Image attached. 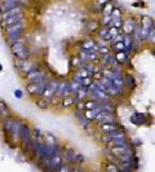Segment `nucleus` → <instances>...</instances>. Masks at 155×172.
Wrapping results in <instances>:
<instances>
[{
	"label": "nucleus",
	"instance_id": "obj_1",
	"mask_svg": "<svg viewBox=\"0 0 155 172\" xmlns=\"http://www.w3.org/2000/svg\"><path fill=\"white\" fill-rule=\"evenodd\" d=\"M151 22H153V18L150 16H141L140 17V35H141V40L146 41L147 40V36L151 31Z\"/></svg>",
	"mask_w": 155,
	"mask_h": 172
},
{
	"label": "nucleus",
	"instance_id": "obj_2",
	"mask_svg": "<svg viewBox=\"0 0 155 172\" xmlns=\"http://www.w3.org/2000/svg\"><path fill=\"white\" fill-rule=\"evenodd\" d=\"M138 25H140V19H137L133 16H129V17L123 19V26H121L120 31L124 35H132Z\"/></svg>",
	"mask_w": 155,
	"mask_h": 172
},
{
	"label": "nucleus",
	"instance_id": "obj_3",
	"mask_svg": "<svg viewBox=\"0 0 155 172\" xmlns=\"http://www.w3.org/2000/svg\"><path fill=\"white\" fill-rule=\"evenodd\" d=\"M78 56L82 58L84 62H91V63H98L99 62V56L97 52H92V51H83L79 49L78 52Z\"/></svg>",
	"mask_w": 155,
	"mask_h": 172
},
{
	"label": "nucleus",
	"instance_id": "obj_4",
	"mask_svg": "<svg viewBox=\"0 0 155 172\" xmlns=\"http://www.w3.org/2000/svg\"><path fill=\"white\" fill-rule=\"evenodd\" d=\"M79 48L83 51H92V52H97V41L96 39H93L92 36H88L83 40H80L79 43Z\"/></svg>",
	"mask_w": 155,
	"mask_h": 172
},
{
	"label": "nucleus",
	"instance_id": "obj_5",
	"mask_svg": "<svg viewBox=\"0 0 155 172\" xmlns=\"http://www.w3.org/2000/svg\"><path fill=\"white\" fill-rule=\"evenodd\" d=\"M109 151L112 154L114 158H118V157H120V155L132 151V145L128 144V145H123V146H115V148H110Z\"/></svg>",
	"mask_w": 155,
	"mask_h": 172
},
{
	"label": "nucleus",
	"instance_id": "obj_6",
	"mask_svg": "<svg viewBox=\"0 0 155 172\" xmlns=\"http://www.w3.org/2000/svg\"><path fill=\"white\" fill-rule=\"evenodd\" d=\"M120 124L116 123V122H107V123H102L98 124V131L101 133H109V132H112L115 129L120 128Z\"/></svg>",
	"mask_w": 155,
	"mask_h": 172
},
{
	"label": "nucleus",
	"instance_id": "obj_7",
	"mask_svg": "<svg viewBox=\"0 0 155 172\" xmlns=\"http://www.w3.org/2000/svg\"><path fill=\"white\" fill-rule=\"evenodd\" d=\"M107 122H116L115 120V115L111 114V113L101 111V113H98V115H97L96 119H95V123H97V124L107 123Z\"/></svg>",
	"mask_w": 155,
	"mask_h": 172
},
{
	"label": "nucleus",
	"instance_id": "obj_8",
	"mask_svg": "<svg viewBox=\"0 0 155 172\" xmlns=\"http://www.w3.org/2000/svg\"><path fill=\"white\" fill-rule=\"evenodd\" d=\"M123 43H124V52L127 54H131L134 49V45H136V41L134 39L132 38V35H124L123 38Z\"/></svg>",
	"mask_w": 155,
	"mask_h": 172
},
{
	"label": "nucleus",
	"instance_id": "obj_9",
	"mask_svg": "<svg viewBox=\"0 0 155 172\" xmlns=\"http://www.w3.org/2000/svg\"><path fill=\"white\" fill-rule=\"evenodd\" d=\"M101 111H102L101 107L97 106V107H95V109L84 110V111H83V115L85 116V119H87V120H89V122H95L96 116L98 115V113H101Z\"/></svg>",
	"mask_w": 155,
	"mask_h": 172
},
{
	"label": "nucleus",
	"instance_id": "obj_10",
	"mask_svg": "<svg viewBox=\"0 0 155 172\" xmlns=\"http://www.w3.org/2000/svg\"><path fill=\"white\" fill-rule=\"evenodd\" d=\"M128 144H131L128 140V137H121V138H112V140H110L109 142L106 144V146L110 149V148H115V146L128 145Z\"/></svg>",
	"mask_w": 155,
	"mask_h": 172
},
{
	"label": "nucleus",
	"instance_id": "obj_11",
	"mask_svg": "<svg viewBox=\"0 0 155 172\" xmlns=\"http://www.w3.org/2000/svg\"><path fill=\"white\" fill-rule=\"evenodd\" d=\"M123 80H124V87L128 88L129 91L134 89L136 85H137V83H136V80L132 74H126V75H123Z\"/></svg>",
	"mask_w": 155,
	"mask_h": 172
},
{
	"label": "nucleus",
	"instance_id": "obj_12",
	"mask_svg": "<svg viewBox=\"0 0 155 172\" xmlns=\"http://www.w3.org/2000/svg\"><path fill=\"white\" fill-rule=\"evenodd\" d=\"M131 122L136 126H141V124H145L147 122V118H146L145 114L142 113H134L133 115L131 116Z\"/></svg>",
	"mask_w": 155,
	"mask_h": 172
},
{
	"label": "nucleus",
	"instance_id": "obj_13",
	"mask_svg": "<svg viewBox=\"0 0 155 172\" xmlns=\"http://www.w3.org/2000/svg\"><path fill=\"white\" fill-rule=\"evenodd\" d=\"M74 105H75V98H74L73 95L63 97L60 101V107H62V109H69V107L74 106Z\"/></svg>",
	"mask_w": 155,
	"mask_h": 172
},
{
	"label": "nucleus",
	"instance_id": "obj_14",
	"mask_svg": "<svg viewBox=\"0 0 155 172\" xmlns=\"http://www.w3.org/2000/svg\"><path fill=\"white\" fill-rule=\"evenodd\" d=\"M96 35L98 36V39H104V40H106V41L111 40V36H110V34H109V27H106V26H99V29H98V31L96 32Z\"/></svg>",
	"mask_w": 155,
	"mask_h": 172
},
{
	"label": "nucleus",
	"instance_id": "obj_15",
	"mask_svg": "<svg viewBox=\"0 0 155 172\" xmlns=\"http://www.w3.org/2000/svg\"><path fill=\"white\" fill-rule=\"evenodd\" d=\"M114 57L116 60V62L119 63V65H126L127 62H128V58H129V54H127L126 52H115L114 53Z\"/></svg>",
	"mask_w": 155,
	"mask_h": 172
},
{
	"label": "nucleus",
	"instance_id": "obj_16",
	"mask_svg": "<svg viewBox=\"0 0 155 172\" xmlns=\"http://www.w3.org/2000/svg\"><path fill=\"white\" fill-rule=\"evenodd\" d=\"M115 7H116L115 3L112 1V0H110V1H107L106 4L101 8V14L102 16H110L112 13V10H114Z\"/></svg>",
	"mask_w": 155,
	"mask_h": 172
},
{
	"label": "nucleus",
	"instance_id": "obj_17",
	"mask_svg": "<svg viewBox=\"0 0 155 172\" xmlns=\"http://www.w3.org/2000/svg\"><path fill=\"white\" fill-rule=\"evenodd\" d=\"M85 63H87V62H84V61H83L79 56H74L70 60V66H71V69H73V70H78V69L83 67Z\"/></svg>",
	"mask_w": 155,
	"mask_h": 172
},
{
	"label": "nucleus",
	"instance_id": "obj_18",
	"mask_svg": "<svg viewBox=\"0 0 155 172\" xmlns=\"http://www.w3.org/2000/svg\"><path fill=\"white\" fill-rule=\"evenodd\" d=\"M99 26H101L99 21H97V19H91V21H88V26H87L88 34H96V32L98 31Z\"/></svg>",
	"mask_w": 155,
	"mask_h": 172
},
{
	"label": "nucleus",
	"instance_id": "obj_19",
	"mask_svg": "<svg viewBox=\"0 0 155 172\" xmlns=\"http://www.w3.org/2000/svg\"><path fill=\"white\" fill-rule=\"evenodd\" d=\"M75 115H76L78 120L80 122V124H82V126L84 127L85 129H88V128H89V124H91V122L85 119V116L83 115V111H82V110H78V109H76V111H75Z\"/></svg>",
	"mask_w": 155,
	"mask_h": 172
},
{
	"label": "nucleus",
	"instance_id": "obj_20",
	"mask_svg": "<svg viewBox=\"0 0 155 172\" xmlns=\"http://www.w3.org/2000/svg\"><path fill=\"white\" fill-rule=\"evenodd\" d=\"M97 106H98V101H96V100H92V98L84 100V110L95 109V107H97Z\"/></svg>",
	"mask_w": 155,
	"mask_h": 172
},
{
	"label": "nucleus",
	"instance_id": "obj_21",
	"mask_svg": "<svg viewBox=\"0 0 155 172\" xmlns=\"http://www.w3.org/2000/svg\"><path fill=\"white\" fill-rule=\"evenodd\" d=\"M99 21V25L101 26H106V27H110L111 26V22H112V17L111 16H102L101 14V19Z\"/></svg>",
	"mask_w": 155,
	"mask_h": 172
},
{
	"label": "nucleus",
	"instance_id": "obj_22",
	"mask_svg": "<svg viewBox=\"0 0 155 172\" xmlns=\"http://www.w3.org/2000/svg\"><path fill=\"white\" fill-rule=\"evenodd\" d=\"M97 53H98V56H105V54H109L111 53V49H110V45H106V47H98L97 48Z\"/></svg>",
	"mask_w": 155,
	"mask_h": 172
},
{
	"label": "nucleus",
	"instance_id": "obj_23",
	"mask_svg": "<svg viewBox=\"0 0 155 172\" xmlns=\"http://www.w3.org/2000/svg\"><path fill=\"white\" fill-rule=\"evenodd\" d=\"M110 16L112 17V19H115V18H123V9H121V8H119V7H115L114 10H112V13Z\"/></svg>",
	"mask_w": 155,
	"mask_h": 172
},
{
	"label": "nucleus",
	"instance_id": "obj_24",
	"mask_svg": "<svg viewBox=\"0 0 155 172\" xmlns=\"http://www.w3.org/2000/svg\"><path fill=\"white\" fill-rule=\"evenodd\" d=\"M106 172H118L119 171V167L116 163H112V162H109L106 164Z\"/></svg>",
	"mask_w": 155,
	"mask_h": 172
},
{
	"label": "nucleus",
	"instance_id": "obj_25",
	"mask_svg": "<svg viewBox=\"0 0 155 172\" xmlns=\"http://www.w3.org/2000/svg\"><path fill=\"white\" fill-rule=\"evenodd\" d=\"M120 32H121L120 30L116 29V27H114V26H110V27H109V34H110V36H111V40H112V39H114L118 34H120ZM111 40H110V41H111Z\"/></svg>",
	"mask_w": 155,
	"mask_h": 172
},
{
	"label": "nucleus",
	"instance_id": "obj_26",
	"mask_svg": "<svg viewBox=\"0 0 155 172\" xmlns=\"http://www.w3.org/2000/svg\"><path fill=\"white\" fill-rule=\"evenodd\" d=\"M123 19H124V17L123 18H115V19H112L111 26H114V27H116V29L120 30L121 26H123Z\"/></svg>",
	"mask_w": 155,
	"mask_h": 172
},
{
	"label": "nucleus",
	"instance_id": "obj_27",
	"mask_svg": "<svg viewBox=\"0 0 155 172\" xmlns=\"http://www.w3.org/2000/svg\"><path fill=\"white\" fill-rule=\"evenodd\" d=\"M147 43H150L153 47H155V30L154 29H151V31H150V34H149V36H147Z\"/></svg>",
	"mask_w": 155,
	"mask_h": 172
},
{
	"label": "nucleus",
	"instance_id": "obj_28",
	"mask_svg": "<svg viewBox=\"0 0 155 172\" xmlns=\"http://www.w3.org/2000/svg\"><path fill=\"white\" fill-rule=\"evenodd\" d=\"M95 82V80L92 79V76H88V78H84V79H82V85L83 87H89L92 83Z\"/></svg>",
	"mask_w": 155,
	"mask_h": 172
},
{
	"label": "nucleus",
	"instance_id": "obj_29",
	"mask_svg": "<svg viewBox=\"0 0 155 172\" xmlns=\"http://www.w3.org/2000/svg\"><path fill=\"white\" fill-rule=\"evenodd\" d=\"M107 1H110V0H95V4H97L98 7H101V8H102Z\"/></svg>",
	"mask_w": 155,
	"mask_h": 172
},
{
	"label": "nucleus",
	"instance_id": "obj_30",
	"mask_svg": "<svg viewBox=\"0 0 155 172\" xmlns=\"http://www.w3.org/2000/svg\"><path fill=\"white\" fill-rule=\"evenodd\" d=\"M14 96L17 97V98H22V97H23V92H22L21 89H16L14 91Z\"/></svg>",
	"mask_w": 155,
	"mask_h": 172
},
{
	"label": "nucleus",
	"instance_id": "obj_31",
	"mask_svg": "<svg viewBox=\"0 0 155 172\" xmlns=\"http://www.w3.org/2000/svg\"><path fill=\"white\" fill-rule=\"evenodd\" d=\"M58 171H60V172H71V171H70V168H69L67 166H61L60 170H58Z\"/></svg>",
	"mask_w": 155,
	"mask_h": 172
},
{
	"label": "nucleus",
	"instance_id": "obj_32",
	"mask_svg": "<svg viewBox=\"0 0 155 172\" xmlns=\"http://www.w3.org/2000/svg\"><path fill=\"white\" fill-rule=\"evenodd\" d=\"M133 7H145V3H142V1H140V3H134Z\"/></svg>",
	"mask_w": 155,
	"mask_h": 172
},
{
	"label": "nucleus",
	"instance_id": "obj_33",
	"mask_svg": "<svg viewBox=\"0 0 155 172\" xmlns=\"http://www.w3.org/2000/svg\"><path fill=\"white\" fill-rule=\"evenodd\" d=\"M151 27L155 30V19H153V22H151Z\"/></svg>",
	"mask_w": 155,
	"mask_h": 172
},
{
	"label": "nucleus",
	"instance_id": "obj_34",
	"mask_svg": "<svg viewBox=\"0 0 155 172\" xmlns=\"http://www.w3.org/2000/svg\"><path fill=\"white\" fill-rule=\"evenodd\" d=\"M1 70H3V66H1V65H0V71H1Z\"/></svg>",
	"mask_w": 155,
	"mask_h": 172
},
{
	"label": "nucleus",
	"instance_id": "obj_35",
	"mask_svg": "<svg viewBox=\"0 0 155 172\" xmlns=\"http://www.w3.org/2000/svg\"><path fill=\"white\" fill-rule=\"evenodd\" d=\"M1 13H3V12H1V8H0V14H1Z\"/></svg>",
	"mask_w": 155,
	"mask_h": 172
}]
</instances>
